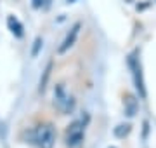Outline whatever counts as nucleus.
Listing matches in <instances>:
<instances>
[{
    "label": "nucleus",
    "mask_w": 156,
    "mask_h": 148,
    "mask_svg": "<svg viewBox=\"0 0 156 148\" xmlns=\"http://www.w3.org/2000/svg\"><path fill=\"white\" fill-rule=\"evenodd\" d=\"M7 26H9V30H11L12 33L16 35L17 39H21L23 37V24L17 21L14 16H9L7 17Z\"/></svg>",
    "instance_id": "0eeeda50"
},
{
    "label": "nucleus",
    "mask_w": 156,
    "mask_h": 148,
    "mask_svg": "<svg viewBox=\"0 0 156 148\" xmlns=\"http://www.w3.org/2000/svg\"><path fill=\"white\" fill-rule=\"evenodd\" d=\"M37 148H54L56 143V129L52 124H42L33 132V141Z\"/></svg>",
    "instance_id": "f03ea898"
},
{
    "label": "nucleus",
    "mask_w": 156,
    "mask_h": 148,
    "mask_svg": "<svg viewBox=\"0 0 156 148\" xmlns=\"http://www.w3.org/2000/svg\"><path fill=\"white\" fill-rule=\"evenodd\" d=\"M123 106H125V113L128 117H134L137 113V110H139V101H137V98L132 96V94H127L125 99H123Z\"/></svg>",
    "instance_id": "423d86ee"
},
{
    "label": "nucleus",
    "mask_w": 156,
    "mask_h": 148,
    "mask_svg": "<svg viewBox=\"0 0 156 148\" xmlns=\"http://www.w3.org/2000/svg\"><path fill=\"white\" fill-rule=\"evenodd\" d=\"M128 132H130V124H120L116 129H115V136L125 138V136H128Z\"/></svg>",
    "instance_id": "1a4fd4ad"
},
{
    "label": "nucleus",
    "mask_w": 156,
    "mask_h": 148,
    "mask_svg": "<svg viewBox=\"0 0 156 148\" xmlns=\"http://www.w3.org/2000/svg\"><path fill=\"white\" fill-rule=\"evenodd\" d=\"M85 138V122L83 120H75L68 125L66 132H64V141H66V146L69 148H76L82 145Z\"/></svg>",
    "instance_id": "7ed1b4c3"
},
{
    "label": "nucleus",
    "mask_w": 156,
    "mask_h": 148,
    "mask_svg": "<svg viewBox=\"0 0 156 148\" xmlns=\"http://www.w3.org/2000/svg\"><path fill=\"white\" fill-rule=\"evenodd\" d=\"M50 73H52V61L47 65V68H45L44 72V79H40V92L45 91V87H47V82H49L50 79Z\"/></svg>",
    "instance_id": "6e6552de"
},
{
    "label": "nucleus",
    "mask_w": 156,
    "mask_h": 148,
    "mask_svg": "<svg viewBox=\"0 0 156 148\" xmlns=\"http://www.w3.org/2000/svg\"><path fill=\"white\" fill-rule=\"evenodd\" d=\"M80 28H82V23L73 24L71 30L66 33L64 40L61 42V46L57 47V54H64V52H68L73 46H75V42H76V39H78V33H80Z\"/></svg>",
    "instance_id": "39448f33"
},
{
    "label": "nucleus",
    "mask_w": 156,
    "mask_h": 148,
    "mask_svg": "<svg viewBox=\"0 0 156 148\" xmlns=\"http://www.w3.org/2000/svg\"><path fill=\"white\" fill-rule=\"evenodd\" d=\"M52 103H54L56 110H59L64 115L71 113L73 110H75V98L66 89L64 84H57L56 86V89H54V101Z\"/></svg>",
    "instance_id": "f257e3e1"
},
{
    "label": "nucleus",
    "mask_w": 156,
    "mask_h": 148,
    "mask_svg": "<svg viewBox=\"0 0 156 148\" xmlns=\"http://www.w3.org/2000/svg\"><path fill=\"white\" fill-rule=\"evenodd\" d=\"M42 44H44V40L40 39V37H37V39H35V42H33V49H31V56H33V57L38 56V52H40V47H42Z\"/></svg>",
    "instance_id": "9d476101"
},
{
    "label": "nucleus",
    "mask_w": 156,
    "mask_h": 148,
    "mask_svg": "<svg viewBox=\"0 0 156 148\" xmlns=\"http://www.w3.org/2000/svg\"><path fill=\"white\" fill-rule=\"evenodd\" d=\"M128 66L132 70V77H134L135 89L139 91L140 98H146V86H144V77H142V66H140V59L137 57V52H134L128 57Z\"/></svg>",
    "instance_id": "20e7f679"
},
{
    "label": "nucleus",
    "mask_w": 156,
    "mask_h": 148,
    "mask_svg": "<svg viewBox=\"0 0 156 148\" xmlns=\"http://www.w3.org/2000/svg\"><path fill=\"white\" fill-rule=\"evenodd\" d=\"M40 2H42V0H35V7H38V6H40Z\"/></svg>",
    "instance_id": "9b49d317"
}]
</instances>
